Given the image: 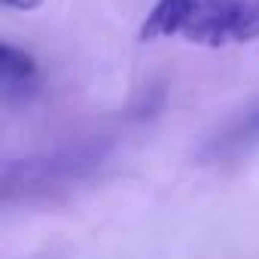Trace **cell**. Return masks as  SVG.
<instances>
[{"label": "cell", "mask_w": 259, "mask_h": 259, "mask_svg": "<svg viewBox=\"0 0 259 259\" xmlns=\"http://www.w3.org/2000/svg\"><path fill=\"white\" fill-rule=\"evenodd\" d=\"M162 37L207 49L259 40V0H156L141 25V40Z\"/></svg>", "instance_id": "1"}, {"label": "cell", "mask_w": 259, "mask_h": 259, "mask_svg": "<svg viewBox=\"0 0 259 259\" xmlns=\"http://www.w3.org/2000/svg\"><path fill=\"white\" fill-rule=\"evenodd\" d=\"M107 156V144L85 141L76 147H61L46 156H31L19 162H7L4 168V198L13 201L16 195L34 198L55 189H67L79 180H85L95 168H101Z\"/></svg>", "instance_id": "2"}, {"label": "cell", "mask_w": 259, "mask_h": 259, "mask_svg": "<svg viewBox=\"0 0 259 259\" xmlns=\"http://www.w3.org/2000/svg\"><path fill=\"white\" fill-rule=\"evenodd\" d=\"M40 89V76H37V61L16 49L13 43L0 46V98L4 107H25L34 101Z\"/></svg>", "instance_id": "3"}, {"label": "cell", "mask_w": 259, "mask_h": 259, "mask_svg": "<svg viewBox=\"0 0 259 259\" xmlns=\"http://www.w3.org/2000/svg\"><path fill=\"white\" fill-rule=\"evenodd\" d=\"M253 138H259V107H253V110L244 116V122H241L238 128H232L229 135L210 141V153L220 156V153L229 150V144H232V147H241V144H247V141H253Z\"/></svg>", "instance_id": "4"}, {"label": "cell", "mask_w": 259, "mask_h": 259, "mask_svg": "<svg viewBox=\"0 0 259 259\" xmlns=\"http://www.w3.org/2000/svg\"><path fill=\"white\" fill-rule=\"evenodd\" d=\"M4 7H10V10H22V13H31V10H37L43 0H0Z\"/></svg>", "instance_id": "5"}]
</instances>
